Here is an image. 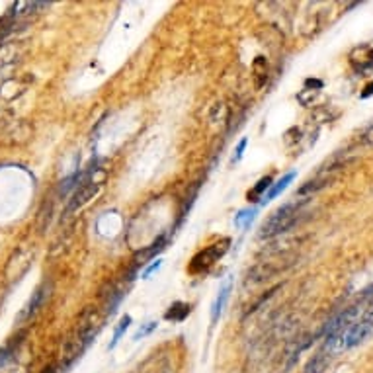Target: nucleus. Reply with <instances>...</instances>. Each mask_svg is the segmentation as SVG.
I'll use <instances>...</instances> for the list:
<instances>
[{"label":"nucleus","mask_w":373,"mask_h":373,"mask_svg":"<svg viewBox=\"0 0 373 373\" xmlns=\"http://www.w3.org/2000/svg\"><path fill=\"white\" fill-rule=\"evenodd\" d=\"M297 206L287 203V206L279 207L274 215L266 221L262 229H260V238H272L275 235H282L285 231H289L291 227L297 223Z\"/></svg>","instance_id":"1"},{"label":"nucleus","mask_w":373,"mask_h":373,"mask_svg":"<svg viewBox=\"0 0 373 373\" xmlns=\"http://www.w3.org/2000/svg\"><path fill=\"white\" fill-rule=\"evenodd\" d=\"M104 180H106V172H102L98 178H82V184L72 194V199H70L69 207H67V213H72V211L86 206L90 199L100 192V188L104 186Z\"/></svg>","instance_id":"2"},{"label":"nucleus","mask_w":373,"mask_h":373,"mask_svg":"<svg viewBox=\"0 0 373 373\" xmlns=\"http://www.w3.org/2000/svg\"><path fill=\"white\" fill-rule=\"evenodd\" d=\"M291 264L287 258H277V260H262L256 266H252L246 274V284H262L266 279L274 277L275 274L284 272L287 266Z\"/></svg>","instance_id":"3"},{"label":"nucleus","mask_w":373,"mask_h":373,"mask_svg":"<svg viewBox=\"0 0 373 373\" xmlns=\"http://www.w3.org/2000/svg\"><path fill=\"white\" fill-rule=\"evenodd\" d=\"M227 245H229V240H223L221 245L207 246L206 250H201L199 254H196L194 256V260H192V264H190V272H192V274H197V272H206V270H209V268L215 264L217 260L227 252Z\"/></svg>","instance_id":"4"},{"label":"nucleus","mask_w":373,"mask_h":373,"mask_svg":"<svg viewBox=\"0 0 373 373\" xmlns=\"http://www.w3.org/2000/svg\"><path fill=\"white\" fill-rule=\"evenodd\" d=\"M49 291H51V285L45 282V284L41 285V287H38L35 289V293L31 295V299H30V303L26 305V309L22 311V314H20V321H28V319H31L33 314L40 311V307L43 303H45V299L49 297Z\"/></svg>","instance_id":"5"},{"label":"nucleus","mask_w":373,"mask_h":373,"mask_svg":"<svg viewBox=\"0 0 373 373\" xmlns=\"http://www.w3.org/2000/svg\"><path fill=\"white\" fill-rule=\"evenodd\" d=\"M108 291H102V307H104V319L106 316H111V314L116 313V309H118V305L121 303V299H123V293H121V289H118L114 284H108Z\"/></svg>","instance_id":"6"},{"label":"nucleus","mask_w":373,"mask_h":373,"mask_svg":"<svg viewBox=\"0 0 373 373\" xmlns=\"http://www.w3.org/2000/svg\"><path fill=\"white\" fill-rule=\"evenodd\" d=\"M293 178H295V172H287V174H285L284 178H279V180L275 182L274 186L270 188V192H268V194H266V196H264V199H262V203H268V201H272L274 197L279 196V194L284 192L285 188H287V186H289V184H291V182H293Z\"/></svg>","instance_id":"7"},{"label":"nucleus","mask_w":373,"mask_h":373,"mask_svg":"<svg viewBox=\"0 0 373 373\" xmlns=\"http://www.w3.org/2000/svg\"><path fill=\"white\" fill-rule=\"evenodd\" d=\"M229 293H231V284H225L221 287V291L217 295L215 303H213V309H211V323L213 324L217 323V319H219L221 313H223V307H225L227 299H229Z\"/></svg>","instance_id":"8"},{"label":"nucleus","mask_w":373,"mask_h":373,"mask_svg":"<svg viewBox=\"0 0 373 373\" xmlns=\"http://www.w3.org/2000/svg\"><path fill=\"white\" fill-rule=\"evenodd\" d=\"M188 314H190V305L180 303V301H178V303H174L170 309H168L166 314H164V319H166V321H172V323H182Z\"/></svg>","instance_id":"9"},{"label":"nucleus","mask_w":373,"mask_h":373,"mask_svg":"<svg viewBox=\"0 0 373 373\" xmlns=\"http://www.w3.org/2000/svg\"><path fill=\"white\" fill-rule=\"evenodd\" d=\"M131 324V316L129 314H125L121 321H119V324H118V328H116V332H114V340L109 342V350H114L116 348V344L121 340V336L125 334V330H127V326Z\"/></svg>","instance_id":"10"},{"label":"nucleus","mask_w":373,"mask_h":373,"mask_svg":"<svg viewBox=\"0 0 373 373\" xmlns=\"http://www.w3.org/2000/svg\"><path fill=\"white\" fill-rule=\"evenodd\" d=\"M162 248H164V238L160 236V238H158V240H157V243H155V245H151V248H147V250H145L143 254H139V258H137L139 262H137V264H145V260H148V258H153V256L157 254V252H160Z\"/></svg>","instance_id":"11"},{"label":"nucleus","mask_w":373,"mask_h":373,"mask_svg":"<svg viewBox=\"0 0 373 373\" xmlns=\"http://www.w3.org/2000/svg\"><path fill=\"white\" fill-rule=\"evenodd\" d=\"M16 346H18V342H16V338L12 340V342H8L2 350H0V367L4 365L6 362H10L12 358H14V353H16Z\"/></svg>","instance_id":"12"},{"label":"nucleus","mask_w":373,"mask_h":373,"mask_svg":"<svg viewBox=\"0 0 373 373\" xmlns=\"http://www.w3.org/2000/svg\"><path fill=\"white\" fill-rule=\"evenodd\" d=\"M270 186H272V178H270V176L262 178V180H260V182L256 184L254 190H252V192L248 194V199H252V201H254L256 197L262 196V194H264V192H266V190H268V188H270Z\"/></svg>","instance_id":"13"},{"label":"nucleus","mask_w":373,"mask_h":373,"mask_svg":"<svg viewBox=\"0 0 373 373\" xmlns=\"http://www.w3.org/2000/svg\"><path fill=\"white\" fill-rule=\"evenodd\" d=\"M155 328H157V323H147V324H143V326L139 328L137 332H135V336H133V340L137 342V340H141V338H145V336L153 332Z\"/></svg>","instance_id":"14"},{"label":"nucleus","mask_w":373,"mask_h":373,"mask_svg":"<svg viewBox=\"0 0 373 373\" xmlns=\"http://www.w3.org/2000/svg\"><path fill=\"white\" fill-rule=\"evenodd\" d=\"M246 139H243L240 143H238V147H236V155H235V158H233V162H238L240 158H243V153H245V147H246Z\"/></svg>","instance_id":"15"},{"label":"nucleus","mask_w":373,"mask_h":373,"mask_svg":"<svg viewBox=\"0 0 373 373\" xmlns=\"http://www.w3.org/2000/svg\"><path fill=\"white\" fill-rule=\"evenodd\" d=\"M363 143H367V145H373V123L367 129H365V133H363Z\"/></svg>","instance_id":"16"},{"label":"nucleus","mask_w":373,"mask_h":373,"mask_svg":"<svg viewBox=\"0 0 373 373\" xmlns=\"http://www.w3.org/2000/svg\"><path fill=\"white\" fill-rule=\"evenodd\" d=\"M160 266H162V260H157V262H155V264H151L147 268V270H145V272H143V277H148V275L153 274V272H155V270H158V268H160Z\"/></svg>","instance_id":"17"},{"label":"nucleus","mask_w":373,"mask_h":373,"mask_svg":"<svg viewBox=\"0 0 373 373\" xmlns=\"http://www.w3.org/2000/svg\"><path fill=\"white\" fill-rule=\"evenodd\" d=\"M41 373H59V371H57V369H55L53 365H49V367H45V369H43Z\"/></svg>","instance_id":"18"}]
</instances>
